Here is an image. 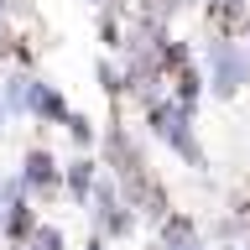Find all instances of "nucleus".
<instances>
[{
    "label": "nucleus",
    "mask_w": 250,
    "mask_h": 250,
    "mask_svg": "<svg viewBox=\"0 0 250 250\" xmlns=\"http://www.w3.org/2000/svg\"><path fill=\"white\" fill-rule=\"evenodd\" d=\"M188 115H193V109L183 104V99H156L151 109H146V125H151L156 136L167 141L172 151L183 156L188 167H203V151H198V141L188 136Z\"/></svg>",
    "instance_id": "f257e3e1"
},
{
    "label": "nucleus",
    "mask_w": 250,
    "mask_h": 250,
    "mask_svg": "<svg viewBox=\"0 0 250 250\" xmlns=\"http://www.w3.org/2000/svg\"><path fill=\"white\" fill-rule=\"evenodd\" d=\"M208 83H214V94L219 99H234V94L250 83V47H234V42H224L219 37L214 47H208Z\"/></svg>",
    "instance_id": "f03ea898"
},
{
    "label": "nucleus",
    "mask_w": 250,
    "mask_h": 250,
    "mask_svg": "<svg viewBox=\"0 0 250 250\" xmlns=\"http://www.w3.org/2000/svg\"><path fill=\"white\" fill-rule=\"evenodd\" d=\"M26 109L42 115V120H68V104H62L47 83H37V78H26Z\"/></svg>",
    "instance_id": "7ed1b4c3"
},
{
    "label": "nucleus",
    "mask_w": 250,
    "mask_h": 250,
    "mask_svg": "<svg viewBox=\"0 0 250 250\" xmlns=\"http://www.w3.org/2000/svg\"><path fill=\"white\" fill-rule=\"evenodd\" d=\"M21 183L26 188H52L58 183V162L47 151H26V172H21Z\"/></svg>",
    "instance_id": "20e7f679"
},
{
    "label": "nucleus",
    "mask_w": 250,
    "mask_h": 250,
    "mask_svg": "<svg viewBox=\"0 0 250 250\" xmlns=\"http://www.w3.org/2000/svg\"><path fill=\"white\" fill-rule=\"evenodd\" d=\"M68 188H73V198H89V188H94V162H73V167H68Z\"/></svg>",
    "instance_id": "39448f33"
},
{
    "label": "nucleus",
    "mask_w": 250,
    "mask_h": 250,
    "mask_svg": "<svg viewBox=\"0 0 250 250\" xmlns=\"http://www.w3.org/2000/svg\"><path fill=\"white\" fill-rule=\"evenodd\" d=\"M31 250H62V234H58V229H37Z\"/></svg>",
    "instance_id": "423d86ee"
},
{
    "label": "nucleus",
    "mask_w": 250,
    "mask_h": 250,
    "mask_svg": "<svg viewBox=\"0 0 250 250\" xmlns=\"http://www.w3.org/2000/svg\"><path fill=\"white\" fill-rule=\"evenodd\" d=\"M68 130H73V141H83V146L94 141V130H89V120H83V115H68Z\"/></svg>",
    "instance_id": "0eeeda50"
},
{
    "label": "nucleus",
    "mask_w": 250,
    "mask_h": 250,
    "mask_svg": "<svg viewBox=\"0 0 250 250\" xmlns=\"http://www.w3.org/2000/svg\"><path fill=\"white\" fill-rule=\"evenodd\" d=\"M0 120H5V99H0Z\"/></svg>",
    "instance_id": "6e6552de"
},
{
    "label": "nucleus",
    "mask_w": 250,
    "mask_h": 250,
    "mask_svg": "<svg viewBox=\"0 0 250 250\" xmlns=\"http://www.w3.org/2000/svg\"><path fill=\"white\" fill-rule=\"evenodd\" d=\"M89 250H99V240H94V245H89Z\"/></svg>",
    "instance_id": "1a4fd4ad"
},
{
    "label": "nucleus",
    "mask_w": 250,
    "mask_h": 250,
    "mask_svg": "<svg viewBox=\"0 0 250 250\" xmlns=\"http://www.w3.org/2000/svg\"><path fill=\"white\" fill-rule=\"evenodd\" d=\"M94 5H99V0H94Z\"/></svg>",
    "instance_id": "9d476101"
}]
</instances>
